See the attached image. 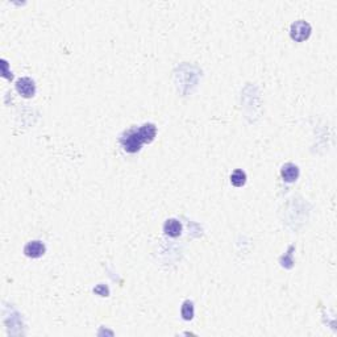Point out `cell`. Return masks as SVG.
Listing matches in <instances>:
<instances>
[{
    "instance_id": "5b68a950",
    "label": "cell",
    "mask_w": 337,
    "mask_h": 337,
    "mask_svg": "<svg viewBox=\"0 0 337 337\" xmlns=\"http://www.w3.org/2000/svg\"><path fill=\"white\" fill-rule=\"evenodd\" d=\"M281 177L285 182H295L298 178H299V168L295 164H285L281 168Z\"/></svg>"
},
{
    "instance_id": "3957f363",
    "label": "cell",
    "mask_w": 337,
    "mask_h": 337,
    "mask_svg": "<svg viewBox=\"0 0 337 337\" xmlns=\"http://www.w3.org/2000/svg\"><path fill=\"white\" fill-rule=\"evenodd\" d=\"M16 90L23 97H32L36 94V83L29 76H23L16 82Z\"/></svg>"
},
{
    "instance_id": "52a82bcc",
    "label": "cell",
    "mask_w": 337,
    "mask_h": 337,
    "mask_svg": "<svg viewBox=\"0 0 337 337\" xmlns=\"http://www.w3.org/2000/svg\"><path fill=\"white\" fill-rule=\"evenodd\" d=\"M165 235L168 237H179L182 233V224L177 219H168L164 224Z\"/></svg>"
},
{
    "instance_id": "277c9868",
    "label": "cell",
    "mask_w": 337,
    "mask_h": 337,
    "mask_svg": "<svg viewBox=\"0 0 337 337\" xmlns=\"http://www.w3.org/2000/svg\"><path fill=\"white\" fill-rule=\"evenodd\" d=\"M45 252H47L45 244L38 240L29 241V242L24 246V254L29 258L42 257V256L45 254Z\"/></svg>"
},
{
    "instance_id": "7a4b0ae2",
    "label": "cell",
    "mask_w": 337,
    "mask_h": 337,
    "mask_svg": "<svg viewBox=\"0 0 337 337\" xmlns=\"http://www.w3.org/2000/svg\"><path fill=\"white\" fill-rule=\"evenodd\" d=\"M312 28L306 20H296L291 24L290 36L296 42L306 41L311 36Z\"/></svg>"
},
{
    "instance_id": "6da1fadb",
    "label": "cell",
    "mask_w": 337,
    "mask_h": 337,
    "mask_svg": "<svg viewBox=\"0 0 337 337\" xmlns=\"http://www.w3.org/2000/svg\"><path fill=\"white\" fill-rule=\"evenodd\" d=\"M120 144L124 147V150L128 153H137L143 146V139L139 133V128H132L129 131L122 133L120 137Z\"/></svg>"
},
{
    "instance_id": "ba28073f",
    "label": "cell",
    "mask_w": 337,
    "mask_h": 337,
    "mask_svg": "<svg viewBox=\"0 0 337 337\" xmlns=\"http://www.w3.org/2000/svg\"><path fill=\"white\" fill-rule=\"evenodd\" d=\"M194 303L191 302V300H185L183 302V304H182L181 307V315L182 317H183V320H193V317H194Z\"/></svg>"
},
{
    "instance_id": "8992f818",
    "label": "cell",
    "mask_w": 337,
    "mask_h": 337,
    "mask_svg": "<svg viewBox=\"0 0 337 337\" xmlns=\"http://www.w3.org/2000/svg\"><path fill=\"white\" fill-rule=\"evenodd\" d=\"M139 133L140 136H141V139H143L144 144H149L156 139L157 128L154 124H152V122H146V124H144L143 126H140Z\"/></svg>"
},
{
    "instance_id": "9c48e42d",
    "label": "cell",
    "mask_w": 337,
    "mask_h": 337,
    "mask_svg": "<svg viewBox=\"0 0 337 337\" xmlns=\"http://www.w3.org/2000/svg\"><path fill=\"white\" fill-rule=\"evenodd\" d=\"M245 182H246V173H245L244 170L237 168V170H235V171L231 174V183L235 186V187H241V186H244Z\"/></svg>"
}]
</instances>
